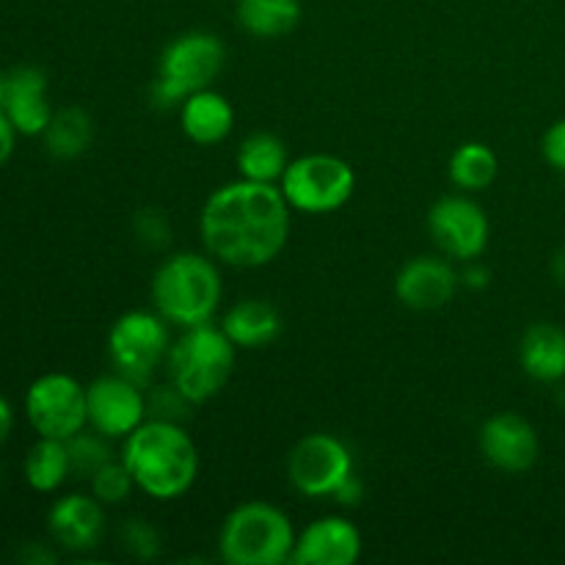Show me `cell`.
Returning a JSON list of instances; mask_svg holds the SVG:
<instances>
[{
  "label": "cell",
  "mask_w": 565,
  "mask_h": 565,
  "mask_svg": "<svg viewBox=\"0 0 565 565\" xmlns=\"http://www.w3.org/2000/svg\"><path fill=\"white\" fill-rule=\"evenodd\" d=\"M207 254L232 268H263L290 241V204L270 182L235 180L210 193L199 218Z\"/></svg>",
  "instance_id": "1"
},
{
  "label": "cell",
  "mask_w": 565,
  "mask_h": 565,
  "mask_svg": "<svg viewBox=\"0 0 565 565\" xmlns=\"http://www.w3.org/2000/svg\"><path fill=\"white\" fill-rule=\"evenodd\" d=\"M121 461L136 489L160 502L188 494L199 478V447L185 425L143 419L125 439Z\"/></svg>",
  "instance_id": "2"
},
{
  "label": "cell",
  "mask_w": 565,
  "mask_h": 565,
  "mask_svg": "<svg viewBox=\"0 0 565 565\" xmlns=\"http://www.w3.org/2000/svg\"><path fill=\"white\" fill-rule=\"evenodd\" d=\"M224 296V281L213 257L180 252L166 257L152 276L154 312L177 329L213 323Z\"/></svg>",
  "instance_id": "3"
},
{
  "label": "cell",
  "mask_w": 565,
  "mask_h": 565,
  "mask_svg": "<svg viewBox=\"0 0 565 565\" xmlns=\"http://www.w3.org/2000/svg\"><path fill=\"white\" fill-rule=\"evenodd\" d=\"M221 561L230 565H281L296 550L290 516L270 502L252 500L224 519L218 533Z\"/></svg>",
  "instance_id": "4"
},
{
  "label": "cell",
  "mask_w": 565,
  "mask_h": 565,
  "mask_svg": "<svg viewBox=\"0 0 565 565\" xmlns=\"http://www.w3.org/2000/svg\"><path fill=\"white\" fill-rule=\"evenodd\" d=\"M237 348L224 329H215L213 323L185 329L180 340L171 345L166 367L169 381L196 406L213 401L235 370Z\"/></svg>",
  "instance_id": "5"
},
{
  "label": "cell",
  "mask_w": 565,
  "mask_h": 565,
  "mask_svg": "<svg viewBox=\"0 0 565 565\" xmlns=\"http://www.w3.org/2000/svg\"><path fill=\"white\" fill-rule=\"evenodd\" d=\"M226 61V47L215 33L188 31L166 44L160 55L158 77L149 88L154 108L166 110L182 105V99L213 86Z\"/></svg>",
  "instance_id": "6"
},
{
  "label": "cell",
  "mask_w": 565,
  "mask_h": 565,
  "mask_svg": "<svg viewBox=\"0 0 565 565\" xmlns=\"http://www.w3.org/2000/svg\"><path fill=\"white\" fill-rule=\"evenodd\" d=\"M290 210L307 215H326L345 207L356 191V171L337 154L315 152L290 160L279 180Z\"/></svg>",
  "instance_id": "7"
},
{
  "label": "cell",
  "mask_w": 565,
  "mask_h": 565,
  "mask_svg": "<svg viewBox=\"0 0 565 565\" xmlns=\"http://www.w3.org/2000/svg\"><path fill=\"white\" fill-rule=\"evenodd\" d=\"M171 351V323L158 312L132 309L116 318L108 331V356L116 373L147 386Z\"/></svg>",
  "instance_id": "8"
},
{
  "label": "cell",
  "mask_w": 565,
  "mask_h": 565,
  "mask_svg": "<svg viewBox=\"0 0 565 565\" xmlns=\"http://www.w3.org/2000/svg\"><path fill=\"white\" fill-rule=\"evenodd\" d=\"M25 414L39 436L66 441L88 425L86 390L72 375L47 373L28 390Z\"/></svg>",
  "instance_id": "9"
},
{
  "label": "cell",
  "mask_w": 565,
  "mask_h": 565,
  "mask_svg": "<svg viewBox=\"0 0 565 565\" xmlns=\"http://www.w3.org/2000/svg\"><path fill=\"white\" fill-rule=\"evenodd\" d=\"M353 475V456L342 439L331 434H309L298 439L287 456V478L303 497H334Z\"/></svg>",
  "instance_id": "10"
},
{
  "label": "cell",
  "mask_w": 565,
  "mask_h": 565,
  "mask_svg": "<svg viewBox=\"0 0 565 565\" xmlns=\"http://www.w3.org/2000/svg\"><path fill=\"white\" fill-rule=\"evenodd\" d=\"M428 232L445 257L472 263L489 246L491 224L483 207L469 196H445L430 207Z\"/></svg>",
  "instance_id": "11"
},
{
  "label": "cell",
  "mask_w": 565,
  "mask_h": 565,
  "mask_svg": "<svg viewBox=\"0 0 565 565\" xmlns=\"http://www.w3.org/2000/svg\"><path fill=\"white\" fill-rule=\"evenodd\" d=\"M143 386L125 375H103L86 386V408L92 430L105 439H127L147 419Z\"/></svg>",
  "instance_id": "12"
},
{
  "label": "cell",
  "mask_w": 565,
  "mask_h": 565,
  "mask_svg": "<svg viewBox=\"0 0 565 565\" xmlns=\"http://www.w3.org/2000/svg\"><path fill=\"white\" fill-rule=\"evenodd\" d=\"M480 452L500 472L519 475L535 467L541 441L533 423H527L519 414L505 412L486 419V425L480 428Z\"/></svg>",
  "instance_id": "13"
},
{
  "label": "cell",
  "mask_w": 565,
  "mask_h": 565,
  "mask_svg": "<svg viewBox=\"0 0 565 565\" xmlns=\"http://www.w3.org/2000/svg\"><path fill=\"white\" fill-rule=\"evenodd\" d=\"M362 557V533L345 516L315 519L296 535L292 565H353Z\"/></svg>",
  "instance_id": "14"
},
{
  "label": "cell",
  "mask_w": 565,
  "mask_h": 565,
  "mask_svg": "<svg viewBox=\"0 0 565 565\" xmlns=\"http://www.w3.org/2000/svg\"><path fill=\"white\" fill-rule=\"evenodd\" d=\"M458 274L441 257H417L401 268L395 279V296L414 312H434L447 307L458 290Z\"/></svg>",
  "instance_id": "15"
},
{
  "label": "cell",
  "mask_w": 565,
  "mask_h": 565,
  "mask_svg": "<svg viewBox=\"0 0 565 565\" xmlns=\"http://www.w3.org/2000/svg\"><path fill=\"white\" fill-rule=\"evenodd\" d=\"M3 114L20 136H44L53 108L47 103V77L36 66H17L6 75Z\"/></svg>",
  "instance_id": "16"
},
{
  "label": "cell",
  "mask_w": 565,
  "mask_h": 565,
  "mask_svg": "<svg viewBox=\"0 0 565 565\" xmlns=\"http://www.w3.org/2000/svg\"><path fill=\"white\" fill-rule=\"evenodd\" d=\"M47 527L66 552H88L103 541L105 505L94 494H66L50 508Z\"/></svg>",
  "instance_id": "17"
},
{
  "label": "cell",
  "mask_w": 565,
  "mask_h": 565,
  "mask_svg": "<svg viewBox=\"0 0 565 565\" xmlns=\"http://www.w3.org/2000/svg\"><path fill=\"white\" fill-rule=\"evenodd\" d=\"M180 125L193 143L213 147V143L224 141L235 127V108L224 94L202 88V92L182 99Z\"/></svg>",
  "instance_id": "18"
},
{
  "label": "cell",
  "mask_w": 565,
  "mask_h": 565,
  "mask_svg": "<svg viewBox=\"0 0 565 565\" xmlns=\"http://www.w3.org/2000/svg\"><path fill=\"white\" fill-rule=\"evenodd\" d=\"M224 334L235 342L237 351H257L268 348L281 334L279 309L263 298H243L221 320Z\"/></svg>",
  "instance_id": "19"
},
{
  "label": "cell",
  "mask_w": 565,
  "mask_h": 565,
  "mask_svg": "<svg viewBox=\"0 0 565 565\" xmlns=\"http://www.w3.org/2000/svg\"><path fill=\"white\" fill-rule=\"evenodd\" d=\"M519 362L530 379L541 384L565 381V329L555 323H533L519 345Z\"/></svg>",
  "instance_id": "20"
},
{
  "label": "cell",
  "mask_w": 565,
  "mask_h": 565,
  "mask_svg": "<svg viewBox=\"0 0 565 565\" xmlns=\"http://www.w3.org/2000/svg\"><path fill=\"white\" fill-rule=\"evenodd\" d=\"M235 14L254 39H281L301 22V0H237Z\"/></svg>",
  "instance_id": "21"
},
{
  "label": "cell",
  "mask_w": 565,
  "mask_h": 565,
  "mask_svg": "<svg viewBox=\"0 0 565 565\" xmlns=\"http://www.w3.org/2000/svg\"><path fill=\"white\" fill-rule=\"evenodd\" d=\"M287 166H290L287 147L274 132H254L237 149V171H241L243 180L276 185Z\"/></svg>",
  "instance_id": "22"
},
{
  "label": "cell",
  "mask_w": 565,
  "mask_h": 565,
  "mask_svg": "<svg viewBox=\"0 0 565 565\" xmlns=\"http://www.w3.org/2000/svg\"><path fill=\"white\" fill-rule=\"evenodd\" d=\"M70 478L72 467L66 441L39 436V441L28 450L25 458L28 486H31L33 491H39V494H50V491H58Z\"/></svg>",
  "instance_id": "23"
},
{
  "label": "cell",
  "mask_w": 565,
  "mask_h": 565,
  "mask_svg": "<svg viewBox=\"0 0 565 565\" xmlns=\"http://www.w3.org/2000/svg\"><path fill=\"white\" fill-rule=\"evenodd\" d=\"M94 125L92 116L83 108H64L53 114L47 130H44V147L53 158L75 160L92 147Z\"/></svg>",
  "instance_id": "24"
},
{
  "label": "cell",
  "mask_w": 565,
  "mask_h": 565,
  "mask_svg": "<svg viewBox=\"0 0 565 565\" xmlns=\"http://www.w3.org/2000/svg\"><path fill=\"white\" fill-rule=\"evenodd\" d=\"M500 160L494 149L480 141L461 143L450 158V180L461 191H486L497 180Z\"/></svg>",
  "instance_id": "25"
},
{
  "label": "cell",
  "mask_w": 565,
  "mask_h": 565,
  "mask_svg": "<svg viewBox=\"0 0 565 565\" xmlns=\"http://www.w3.org/2000/svg\"><path fill=\"white\" fill-rule=\"evenodd\" d=\"M66 450H70L72 478L81 480H92L94 472L114 458L110 456L108 439L103 434H97V430L86 434V428L72 436V439H66Z\"/></svg>",
  "instance_id": "26"
},
{
  "label": "cell",
  "mask_w": 565,
  "mask_h": 565,
  "mask_svg": "<svg viewBox=\"0 0 565 565\" xmlns=\"http://www.w3.org/2000/svg\"><path fill=\"white\" fill-rule=\"evenodd\" d=\"M88 483H92V494L103 505H121L125 500H130L132 489H136V480H132L130 469H127V463L121 458L119 461L110 458L105 467H99L94 472V478Z\"/></svg>",
  "instance_id": "27"
},
{
  "label": "cell",
  "mask_w": 565,
  "mask_h": 565,
  "mask_svg": "<svg viewBox=\"0 0 565 565\" xmlns=\"http://www.w3.org/2000/svg\"><path fill=\"white\" fill-rule=\"evenodd\" d=\"M196 408V403L188 401L174 384L166 386H152V392L147 395V417L149 419H163V423H177L185 425L191 419V412Z\"/></svg>",
  "instance_id": "28"
},
{
  "label": "cell",
  "mask_w": 565,
  "mask_h": 565,
  "mask_svg": "<svg viewBox=\"0 0 565 565\" xmlns=\"http://www.w3.org/2000/svg\"><path fill=\"white\" fill-rule=\"evenodd\" d=\"M119 544L136 561H154L163 550L160 533L147 522V519H127L119 530Z\"/></svg>",
  "instance_id": "29"
},
{
  "label": "cell",
  "mask_w": 565,
  "mask_h": 565,
  "mask_svg": "<svg viewBox=\"0 0 565 565\" xmlns=\"http://www.w3.org/2000/svg\"><path fill=\"white\" fill-rule=\"evenodd\" d=\"M132 232H136V241L149 252H163L171 243L169 218L160 210H138L132 218Z\"/></svg>",
  "instance_id": "30"
},
{
  "label": "cell",
  "mask_w": 565,
  "mask_h": 565,
  "mask_svg": "<svg viewBox=\"0 0 565 565\" xmlns=\"http://www.w3.org/2000/svg\"><path fill=\"white\" fill-rule=\"evenodd\" d=\"M541 149H544L546 163L555 166L557 171L565 174V119L555 121L550 130L544 132V141H541Z\"/></svg>",
  "instance_id": "31"
},
{
  "label": "cell",
  "mask_w": 565,
  "mask_h": 565,
  "mask_svg": "<svg viewBox=\"0 0 565 565\" xmlns=\"http://www.w3.org/2000/svg\"><path fill=\"white\" fill-rule=\"evenodd\" d=\"M362 494H364V486H362V480L356 478V475H351V478H348L345 483H342L340 489L334 491L337 502H340V505H345V508L359 505V500H362Z\"/></svg>",
  "instance_id": "32"
},
{
  "label": "cell",
  "mask_w": 565,
  "mask_h": 565,
  "mask_svg": "<svg viewBox=\"0 0 565 565\" xmlns=\"http://www.w3.org/2000/svg\"><path fill=\"white\" fill-rule=\"evenodd\" d=\"M489 279H491V270L486 268V265H478L472 259V263L467 265V270H463L461 285H467L469 290H483V287H489Z\"/></svg>",
  "instance_id": "33"
},
{
  "label": "cell",
  "mask_w": 565,
  "mask_h": 565,
  "mask_svg": "<svg viewBox=\"0 0 565 565\" xmlns=\"http://www.w3.org/2000/svg\"><path fill=\"white\" fill-rule=\"evenodd\" d=\"M14 138H17L14 125H11L9 116H6L3 108H0V166H3L6 160L11 158V152H14Z\"/></svg>",
  "instance_id": "34"
},
{
  "label": "cell",
  "mask_w": 565,
  "mask_h": 565,
  "mask_svg": "<svg viewBox=\"0 0 565 565\" xmlns=\"http://www.w3.org/2000/svg\"><path fill=\"white\" fill-rule=\"evenodd\" d=\"M11 425H14V412H11L9 403H6L3 397H0V445H3V441L9 439Z\"/></svg>",
  "instance_id": "35"
},
{
  "label": "cell",
  "mask_w": 565,
  "mask_h": 565,
  "mask_svg": "<svg viewBox=\"0 0 565 565\" xmlns=\"http://www.w3.org/2000/svg\"><path fill=\"white\" fill-rule=\"evenodd\" d=\"M552 274H555L557 285L565 287V248L563 252H557L555 259H552Z\"/></svg>",
  "instance_id": "36"
},
{
  "label": "cell",
  "mask_w": 565,
  "mask_h": 565,
  "mask_svg": "<svg viewBox=\"0 0 565 565\" xmlns=\"http://www.w3.org/2000/svg\"><path fill=\"white\" fill-rule=\"evenodd\" d=\"M3 99H6V75L0 72V108H3Z\"/></svg>",
  "instance_id": "37"
},
{
  "label": "cell",
  "mask_w": 565,
  "mask_h": 565,
  "mask_svg": "<svg viewBox=\"0 0 565 565\" xmlns=\"http://www.w3.org/2000/svg\"><path fill=\"white\" fill-rule=\"evenodd\" d=\"M557 401H561V406L565 408V386L561 390V395H557Z\"/></svg>",
  "instance_id": "38"
}]
</instances>
